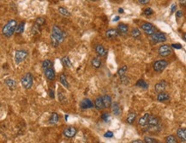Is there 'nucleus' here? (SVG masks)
Returning a JSON list of instances; mask_svg holds the SVG:
<instances>
[{
	"mask_svg": "<svg viewBox=\"0 0 186 143\" xmlns=\"http://www.w3.org/2000/svg\"><path fill=\"white\" fill-rule=\"evenodd\" d=\"M95 52L99 57H105L107 55V50L101 44H97L95 46Z\"/></svg>",
	"mask_w": 186,
	"mask_h": 143,
	"instance_id": "9b49d317",
	"label": "nucleus"
},
{
	"mask_svg": "<svg viewBox=\"0 0 186 143\" xmlns=\"http://www.w3.org/2000/svg\"><path fill=\"white\" fill-rule=\"evenodd\" d=\"M166 86H167V83H166V81L162 80V81L158 82L157 84H155V86H154V90H155V92H156L160 93V92H164V91L166 90Z\"/></svg>",
	"mask_w": 186,
	"mask_h": 143,
	"instance_id": "f8f14e48",
	"label": "nucleus"
},
{
	"mask_svg": "<svg viewBox=\"0 0 186 143\" xmlns=\"http://www.w3.org/2000/svg\"><path fill=\"white\" fill-rule=\"evenodd\" d=\"M49 97H51V98H54L55 97V95H54V91H53V89H49Z\"/></svg>",
	"mask_w": 186,
	"mask_h": 143,
	"instance_id": "c03bdc74",
	"label": "nucleus"
},
{
	"mask_svg": "<svg viewBox=\"0 0 186 143\" xmlns=\"http://www.w3.org/2000/svg\"><path fill=\"white\" fill-rule=\"evenodd\" d=\"M119 13H124V9L123 8H119Z\"/></svg>",
	"mask_w": 186,
	"mask_h": 143,
	"instance_id": "864d4df0",
	"label": "nucleus"
},
{
	"mask_svg": "<svg viewBox=\"0 0 186 143\" xmlns=\"http://www.w3.org/2000/svg\"><path fill=\"white\" fill-rule=\"evenodd\" d=\"M112 111H113V115L116 116L121 114V109H120L119 103L118 102H113L112 103Z\"/></svg>",
	"mask_w": 186,
	"mask_h": 143,
	"instance_id": "a211bd4d",
	"label": "nucleus"
},
{
	"mask_svg": "<svg viewBox=\"0 0 186 143\" xmlns=\"http://www.w3.org/2000/svg\"><path fill=\"white\" fill-rule=\"evenodd\" d=\"M135 86H137V87H141V88H143V89H147V88H148V85H147L143 80H138V81L135 83Z\"/></svg>",
	"mask_w": 186,
	"mask_h": 143,
	"instance_id": "cd10ccee",
	"label": "nucleus"
},
{
	"mask_svg": "<svg viewBox=\"0 0 186 143\" xmlns=\"http://www.w3.org/2000/svg\"><path fill=\"white\" fill-rule=\"evenodd\" d=\"M141 29L145 32L147 35H152L156 32V28L150 23H144L141 25Z\"/></svg>",
	"mask_w": 186,
	"mask_h": 143,
	"instance_id": "0eeeda50",
	"label": "nucleus"
},
{
	"mask_svg": "<svg viewBox=\"0 0 186 143\" xmlns=\"http://www.w3.org/2000/svg\"><path fill=\"white\" fill-rule=\"evenodd\" d=\"M157 100L159 102H167L170 100V95L167 92H160L157 96Z\"/></svg>",
	"mask_w": 186,
	"mask_h": 143,
	"instance_id": "dca6fc26",
	"label": "nucleus"
},
{
	"mask_svg": "<svg viewBox=\"0 0 186 143\" xmlns=\"http://www.w3.org/2000/svg\"><path fill=\"white\" fill-rule=\"evenodd\" d=\"M17 27V23L16 20L12 19V20H10L8 23H6L5 25L3 27V29H2V32H3V34L7 37V38H10L11 37L13 34L16 32Z\"/></svg>",
	"mask_w": 186,
	"mask_h": 143,
	"instance_id": "f257e3e1",
	"label": "nucleus"
},
{
	"mask_svg": "<svg viewBox=\"0 0 186 143\" xmlns=\"http://www.w3.org/2000/svg\"><path fill=\"white\" fill-rule=\"evenodd\" d=\"M144 142L145 143H155L156 142V140L153 139L152 137H149V136H146L144 138Z\"/></svg>",
	"mask_w": 186,
	"mask_h": 143,
	"instance_id": "ea45409f",
	"label": "nucleus"
},
{
	"mask_svg": "<svg viewBox=\"0 0 186 143\" xmlns=\"http://www.w3.org/2000/svg\"><path fill=\"white\" fill-rule=\"evenodd\" d=\"M138 2L141 5H147L149 3V0H138Z\"/></svg>",
	"mask_w": 186,
	"mask_h": 143,
	"instance_id": "de8ad7c7",
	"label": "nucleus"
},
{
	"mask_svg": "<svg viewBox=\"0 0 186 143\" xmlns=\"http://www.w3.org/2000/svg\"><path fill=\"white\" fill-rule=\"evenodd\" d=\"M51 46L54 47H58V45L60 44V43H59V41L57 40L56 38H55L52 34H51Z\"/></svg>",
	"mask_w": 186,
	"mask_h": 143,
	"instance_id": "e433bc0d",
	"label": "nucleus"
},
{
	"mask_svg": "<svg viewBox=\"0 0 186 143\" xmlns=\"http://www.w3.org/2000/svg\"><path fill=\"white\" fill-rule=\"evenodd\" d=\"M177 135L182 141H186V128H178L177 130Z\"/></svg>",
	"mask_w": 186,
	"mask_h": 143,
	"instance_id": "aec40b11",
	"label": "nucleus"
},
{
	"mask_svg": "<svg viewBox=\"0 0 186 143\" xmlns=\"http://www.w3.org/2000/svg\"><path fill=\"white\" fill-rule=\"evenodd\" d=\"M91 1H97V0H91Z\"/></svg>",
	"mask_w": 186,
	"mask_h": 143,
	"instance_id": "4d7b16f0",
	"label": "nucleus"
},
{
	"mask_svg": "<svg viewBox=\"0 0 186 143\" xmlns=\"http://www.w3.org/2000/svg\"><path fill=\"white\" fill-rule=\"evenodd\" d=\"M172 47L168 46V45H162V46L160 47L158 49V54L161 57L169 56L172 54Z\"/></svg>",
	"mask_w": 186,
	"mask_h": 143,
	"instance_id": "6e6552de",
	"label": "nucleus"
},
{
	"mask_svg": "<svg viewBox=\"0 0 186 143\" xmlns=\"http://www.w3.org/2000/svg\"><path fill=\"white\" fill-rule=\"evenodd\" d=\"M35 23L39 24L40 26L44 25V24L45 23V18H43V17H39V18H37V19H36V22H35Z\"/></svg>",
	"mask_w": 186,
	"mask_h": 143,
	"instance_id": "58836bf2",
	"label": "nucleus"
},
{
	"mask_svg": "<svg viewBox=\"0 0 186 143\" xmlns=\"http://www.w3.org/2000/svg\"><path fill=\"white\" fill-rule=\"evenodd\" d=\"M176 17H177V18H180V17H183V11H178L176 12Z\"/></svg>",
	"mask_w": 186,
	"mask_h": 143,
	"instance_id": "a18cd8bd",
	"label": "nucleus"
},
{
	"mask_svg": "<svg viewBox=\"0 0 186 143\" xmlns=\"http://www.w3.org/2000/svg\"><path fill=\"white\" fill-rule=\"evenodd\" d=\"M76 132H77V130H76V128H74V127H68V128H66L64 130L63 134H64V135L65 137L72 138L76 135Z\"/></svg>",
	"mask_w": 186,
	"mask_h": 143,
	"instance_id": "9d476101",
	"label": "nucleus"
},
{
	"mask_svg": "<svg viewBox=\"0 0 186 143\" xmlns=\"http://www.w3.org/2000/svg\"><path fill=\"white\" fill-rule=\"evenodd\" d=\"M104 136L106 138H113V133L112 131H107L105 133Z\"/></svg>",
	"mask_w": 186,
	"mask_h": 143,
	"instance_id": "79ce46f5",
	"label": "nucleus"
},
{
	"mask_svg": "<svg viewBox=\"0 0 186 143\" xmlns=\"http://www.w3.org/2000/svg\"><path fill=\"white\" fill-rule=\"evenodd\" d=\"M127 69H128L127 66H124V67H122L121 68H119V71H118V74H119V77L124 76V75L125 74V73L127 72Z\"/></svg>",
	"mask_w": 186,
	"mask_h": 143,
	"instance_id": "f704fd0d",
	"label": "nucleus"
},
{
	"mask_svg": "<svg viewBox=\"0 0 186 143\" xmlns=\"http://www.w3.org/2000/svg\"><path fill=\"white\" fill-rule=\"evenodd\" d=\"M44 74H45V78L48 80H53L56 77L55 71L52 68H48L44 70Z\"/></svg>",
	"mask_w": 186,
	"mask_h": 143,
	"instance_id": "ddd939ff",
	"label": "nucleus"
},
{
	"mask_svg": "<svg viewBox=\"0 0 186 143\" xmlns=\"http://www.w3.org/2000/svg\"><path fill=\"white\" fill-rule=\"evenodd\" d=\"M175 10H176V5H172V8H171V12H172V13L174 12Z\"/></svg>",
	"mask_w": 186,
	"mask_h": 143,
	"instance_id": "8fccbe9b",
	"label": "nucleus"
},
{
	"mask_svg": "<svg viewBox=\"0 0 186 143\" xmlns=\"http://www.w3.org/2000/svg\"><path fill=\"white\" fill-rule=\"evenodd\" d=\"M149 116H150V115L148 114V113H146V114L143 115L141 117H140V119L138 120V124L141 127L147 126V123H148V119H149Z\"/></svg>",
	"mask_w": 186,
	"mask_h": 143,
	"instance_id": "2eb2a0df",
	"label": "nucleus"
},
{
	"mask_svg": "<svg viewBox=\"0 0 186 143\" xmlns=\"http://www.w3.org/2000/svg\"><path fill=\"white\" fill-rule=\"evenodd\" d=\"M58 120H59V116H58L57 113H56V112H52L51 115V116H50V118H49V123H50L51 125H54V124L57 123Z\"/></svg>",
	"mask_w": 186,
	"mask_h": 143,
	"instance_id": "b1692460",
	"label": "nucleus"
},
{
	"mask_svg": "<svg viewBox=\"0 0 186 143\" xmlns=\"http://www.w3.org/2000/svg\"><path fill=\"white\" fill-rule=\"evenodd\" d=\"M150 40L153 43H161L166 41V36L164 33L161 32H155L154 34L150 35Z\"/></svg>",
	"mask_w": 186,
	"mask_h": 143,
	"instance_id": "39448f33",
	"label": "nucleus"
},
{
	"mask_svg": "<svg viewBox=\"0 0 186 143\" xmlns=\"http://www.w3.org/2000/svg\"><path fill=\"white\" fill-rule=\"evenodd\" d=\"M132 143H145L143 141H141V140H135V141H133Z\"/></svg>",
	"mask_w": 186,
	"mask_h": 143,
	"instance_id": "3c124183",
	"label": "nucleus"
},
{
	"mask_svg": "<svg viewBox=\"0 0 186 143\" xmlns=\"http://www.w3.org/2000/svg\"><path fill=\"white\" fill-rule=\"evenodd\" d=\"M95 107L98 110H102L103 109H105V105L103 103V98L102 97H98L95 99Z\"/></svg>",
	"mask_w": 186,
	"mask_h": 143,
	"instance_id": "f3484780",
	"label": "nucleus"
},
{
	"mask_svg": "<svg viewBox=\"0 0 186 143\" xmlns=\"http://www.w3.org/2000/svg\"><path fill=\"white\" fill-rule=\"evenodd\" d=\"M51 66H52V63H51V61L50 60H44V61L42 62V67H43L44 70L48 68H51Z\"/></svg>",
	"mask_w": 186,
	"mask_h": 143,
	"instance_id": "2f4dec72",
	"label": "nucleus"
},
{
	"mask_svg": "<svg viewBox=\"0 0 186 143\" xmlns=\"http://www.w3.org/2000/svg\"><path fill=\"white\" fill-rule=\"evenodd\" d=\"M28 52L25 50H17L15 53V62L17 65L22 63L28 57Z\"/></svg>",
	"mask_w": 186,
	"mask_h": 143,
	"instance_id": "423d86ee",
	"label": "nucleus"
},
{
	"mask_svg": "<svg viewBox=\"0 0 186 143\" xmlns=\"http://www.w3.org/2000/svg\"><path fill=\"white\" fill-rule=\"evenodd\" d=\"M101 58L99 57H95L93 58L92 60H91V65L95 67V68H100L101 67Z\"/></svg>",
	"mask_w": 186,
	"mask_h": 143,
	"instance_id": "412c9836",
	"label": "nucleus"
},
{
	"mask_svg": "<svg viewBox=\"0 0 186 143\" xmlns=\"http://www.w3.org/2000/svg\"><path fill=\"white\" fill-rule=\"evenodd\" d=\"M120 82H121L123 85L126 86V85H128V84L130 83V79H129L127 76H125V75L121 76V77H120Z\"/></svg>",
	"mask_w": 186,
	"mask_h": 143,
	"instance_id": "c9c22d12",
	"label": "nucleus"
},
{
	"mask_svg": "<svg viewBox=\"0 0 186 143\" xmlns=\"http://www.w3.org/2000/svg\"><path fill=\"white\" fill-rule=\"evenodd\" d=\"M169 65L168 61L165 60H157L155 61L153 65V70L157 73H161L163 72L165 69L166 68V67Z\"/></svg>",
	"mask_w": 186,
	"mask_h": 143,
	"instance_id": "7ed1b4c3",
	"label": "nucleus"
},
{
	"mask_svg": "<svg viewBox=\"0 0 186 143\" xmlns=\"http://www.w3.org/2000/svg\"><path fill=\"white\" fill-rule=\"evenodd\" d=\"M119 17H114L113 19V22H117V21H119Z\"/></svg>",
	"mask_w": 186,
	"mask_h": 143,
	"instance_id": "603ef678",
	"label": "nucleus"
},
{
	"mask_svg": "<svg viewBox=\"0 0 186 143\" xmlns=\"http://www.w3.org/2000/svg\"><path fill=\"white\" fill-rule=\"evenodd\" d=\"M119 34H120V33H119L118 29H108V30H107V32H106V36H107L108 39H113V38L119 36Z\"/></svg>",
	"mask_w": 186,
	"mask_h": 143,
	"instance_id": "4468645a",
	"label": "nucleus"
},
{
	"mask_svg": "<svg viewBox=\"0 0 186 143\" xmlns=\"http://www.w3.org/2000/svg\"><path fill=\"white\" fill-rule=\"evenodd\" d=\"M118 30L120 34H125L128 33V30H129V26L127 24H124V23H120L118 26Z\"/></svg>",
	"mask_w": 186,
	"mask_h": 143,
	"instance_id": "5701e85b",
	"label": "nucleus"
},
{
	"mask_svg": "<svg viewBox=\"0 0 186 143\" xmlns=\"http://www.w3.org/2000/svg\"><path fill=\"white\" fill-rule=\"evenodd\" d=\"M166 143H178V141L174 135H171L166 137Z\"/></svg>",
	"mask_w": 186,
	"mask_h": 143,
	"instance_id": "473e14b6",
	"label": "nucleus"
},
{
	"mask_svg": "<svg viewBox=\"0 0 186 143\" xmlns=\"http://www.w3.org/2000/svg\"><path fill=\"white\" fill-rule=\"evenodd\" d=\"M58 11H59L60 14H62L63 16H65V17H70L71 16L70 12L67 9L64 8V7H59L58 8Z\"/></svg>",
	"mask_w": 186,
	"mask_h": 143,
	"instance_id": "c85d7f7f",
	"label": "nucleus"
},
{
	"mask_svg": "<svg viewBox=\"0 0 186 143\" xmlns=\"http://www.w3.org/2000/svg\"><path fill=\"white\" fill-rule=\"evenodd\" d=\"M143 13H144V15H146V16H151V15H153V10L151 8H147V9L144 10Z\"/></svg>",
	"mask_w": 186,
	"mask_h": 143,
	"instance_id": "a19ab883",
	"label": "nucleus"
},
{
	"mask_svg": "<svg viewBox=\"0 0 186 143\" xmlns=\"http://www.w3.org/2000/svg\"><path fill=\"white\" fill-rule=\"evenodd\" d=\"M80 107L81 109H92L95 107V104L94 103L91 101L89 98H84L81 101L80 103Z\"/></svg>",
	"mask_w": 186,
	"mask_h": 143,
	"instance_id": "1a4fd4ad",
	"label": "nucleus"
},
{
	"mask_svg": "<svg viewBox=\"0 0 186 143\" xmlns=\"http://www.w3.org/2000/svg\"><path fill=\"white\" fill-rule=\"evenodd\" d=\"M51 34L59 41V43H62L63 41H64V38H65V35L64 34V32L57 25H54L52 27V33H51Z\"/></svg>",
	"mask_w": 186,
	"mask_h": 143,
	"instance_id": "20e7f679",
	"label": "nucleus"
},
{
	"mask_svg": "<svg viewBox=\"0 0 186 143\" xmlns=\"http://www.w3.org/2000/svg\"><path fill=\"white\" fill-rule=\"evenodd\" d=\"M5 84L6 85V86L10 89V90H14L16 87H17V82L13 79H11V78H8L5 80Z\"/></svg>",
	"mask_w": 186,
	"mask_h": 143,
	"instance_id": "6ab92c4d",
	"label": "nucleus"
},
{
	"mask_svg": "<svg viewBox=\"0 0 186 143\" xmlns=\"http://www.w3.org/2000/svg\"><path fill=\"white\" fill-rule=\"evenodd\" d=\"M114 1H117V0H114Z\"/></svg>",
	"mask_w": 186,
	"mask_h": 143,
	"instance_id": "13d9d810",
	"label": "nucleus"
},
{
	"mask_svg": "<svg viewBox=\"0 0 186 143\" xmlns=\"http://www.w3.org/2000/svg\"><path fill=\"white\" fill-rule=\"evenodd\" d=\"M179 5L182 7H186V0H179Z\"/></svg>",
	"mask_w": 186,
	"mask_h": 143,
	"instance_id": "09e8293b",
	"label": "nucleus"
},
{
	"mask_svg": "<svg viewBox=\"0 0 186 143\" xmlns=\"http://www.w3.org/2000/svg\"><path fill=\"white\" fill-rule=\"evenodd\" d=\"M58 98H59V100L60 101H63L64 99H65V97H64V96L63 95L62 92H58Z\"/></svg>",
	"mask_w": 186,
	"mask_h": 143,
	"instance_id": "49530a36",
	"label": "nucleus"
},
{
	"mask_svg": "<svg viewBox=\"0 0 186 143\" xmlns=\"http://www.w3.org/2000/svg\"><path fill=\"white\" fill-rule=\"evenodd\" d=\"M136 119V113L135 112H130V114L128 115L127 118H126V122L129 123V124H132L135 120Z\"/></svg>",
	"mask_w": 186,
	"mask_h": 143,
	"instance_id": "a878e982",
	"label": "nucleus"
},
{
	"mask_svg": "<svg viewBox=\"0 0 186 143\" xmlns=\"http://www.w3.org/2000/svg\"><path fill=\"white\" fill-rule=\"evenodd\" d=\"M59 80H60V83L62 84V86H64V87H65L66 89H70V84L68 82L66 75L62 73V74L60 75V77H59Z\"/></svg>",
	"mask_w": 186,
	"mask_h": 143,
	"instance_id": "393cba45",
	"label": "nucleus"
},
{
	"mask_svg": "<svg viewBox=\"0 0 186 143\" xmlns=\"http://www.w3.org/2000/svg\"><path fill=\"white\" fill-rule=\"evenodd\" d=\"M61 61H62L63 65H64V66L65 67H68V68H70V67H72L71 61L70 60V59H69L67 56H65V57L62 58Z\"/></svg>",
	"mask_w": 186,
	"mask_h": 143,
	"instance_id": "bb28decb",
	"label": "nucleus"
},
{
	"mask_svg": "<svg viewBox=\"0 0 186 143\" xmlns=\"http://www.w3.org/2000/svg\"><path fill=\"white\" fill-rule=\"evenodd\" d=\"M21 83H22V86L24 89H30L32 86H33V83H34V77L33 75L31 74L30 73H28L23 76V78L21 79Z\"/></svg>",
	"mask_w": 186,
	"mask_h": 143,
	"instance_id": "f03ea898",
	"label": "nucleus"
},
{
	"mask_svg": "<svg viewBox=\"0 0 186 143\" xmlns=\"http://www.w3.org/2000/svg\"><path fill=\"white\" fill-rule=\"evenodd\" d=\"M131 36L133 38H139L141 36V31L137 28H135L131 30Z\"/></svg>",
	"mask_w": 186,
	"mask_h": 143,
	"instance_id": "c756f323",
	"label": "nucleus"
},
{
	"mask_svg": "<svg viewBox=\"0 0 186 143\" xmlns=\"http://www.w3.org/2000/svg\"><path fill=\"white\" fill-rule=\"evenodd\" d=\"M40 32V26L37 23H34V25L32 28V33L33 34H37Z\"/></svg>",
	"mask_w": 186,
	"mask_h": 143,
	"instance_id": "72a5a7b5",
	"label": "nucleus"
},
{
	"mask_svg": "<svg viewBox=\"0 0 186 143\" xmlns=\"http://www.w3.org/2000/svg\"><path fill=\"white\" fill-rule=\"evenodd\" d=\"M172 47L176 48V49H181L182 46H181V44H179V43H173V44H172Z\"/></svg>",
	"mask_w": 186,
	"mask_h": 143,
	"instance_id": "37998d69",
	"label": "nucleus"
},
{
	"mask_svg": "<svg viewBox=\"0 0 186 143\" xmlns=\"http://www.w3.org/2000/svg\"><path fill=\"white\" fill-rule=\"evenodd\" d=\"M103 103H104V105H105V108H109L110 106H112V97L109 95H104L103 97Z\"/></svg>",
	"mask_w": 186,
	"mask_h": 143,
	"instance_id": "4be33fe9",
	"label": "nucleus"
},
{
	"mask_svg": "<svg viewBox=\"0 0 186 143\" xmlns=\"http://www.w3.org/2000/svg\"><path fill=\"white\" fill-rule=\"evenodd\" d=\"M24 26H25V23L24 22H22L20 23L17 27V30H16V33L17 34H22L23 31H24Z\"/></svg>",
	"mask_w": 186,
	"mask_h": 143,
	"instance_id": "7c9ffc66",
	"label": "nucleus"
},
{
	"mask_svg": "<svg viewBox=\"0 0 186 143\" xmlns=\"http://www.w3.org/2000/svg\"><path fill=\"white\" fill-rule=\"evenodd\" d=\"M101 118L104 122H109V121L111 120V115H110V114H109L108 112H104V113L101 115Z\"/></svg>",
	"mask_w": 186,
	"mask_h": 143,
	"instance_id": "4c0bfd02",
	"label": "nucleus"
},
{
	"mask_svg": "<svg viewBox=\"0 0 186 143\" xmlns=\"http://www.w3.org/2000/svg\"><path fill=\"white\" fill-rule=\"evenodd\" d=\"M184 39L186 41V33H184Z\"/></svg>",
	"mask_w": 186,
	"mask_h": 143,
	"instance_id": "5fc2aeb1",
	"label": "nucleus"
},
{
	"mask_svg": "<svg viewBox=\"0 0 186 143\" xmlns=\"http://www.w3.org/2000/svg\"><path fill=\"white\" fill-rule=\"evenodd\" d=\"M64 118H65V121H67V119H68V115H66L64 116Z\"/></svg>",
	"mask_w": 186,
	"mask_h": 143,
	"instance_id": "6e6d98bb",
	"label": "nucleus"
}]
</instances>
